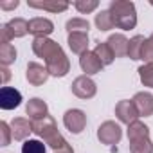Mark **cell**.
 Returning a JSON list of instances; mask_svg holds the SVG:
<instances>
[{
    "instance_id": "obj_1",
    "label": "cell",
    "mask_w": 153,
    "mask_h": 153,
    "mask_svg": "<svg viewBox=\"0 0 153 153\" xmlns=\"http://www.w3.org/2000/svg\"><path fill=\"white\" fill-rule=\"evenodd\" d=\"M33 133L38 135L40 139H43V142L49 148H52L54 151H59V149L68 146L65 137L59 133L54 117H51V115H47L43 119H38V121H33Z\"/></svg>"
},
{
    "instance_id": "obj_2",
    "label": "cell",
    "mask_w": 153,
    "mask_h": 153,
    "mask_svg": "<svg viewBox=\"0 0 153 153\" xmlns=\"http://www.w3.org/2000/svg\"><path fill=\"white\" fill-rule=\"evenodd\" d=\"M115 27L123 31H131L137 25V9L133 2L128 0H112L110 7H108Z\"/></svg>"
},
{
    "instance_id": "obj_3",
    "label": "cell",
    "mask_w": 153,
    "mask_h": 153,
    "mask_svg": "<svg viewBox=\"0 0 153 153\" xmlns=\"http://www.w3.org/2000/svg\"><path fill=\"white\" fill-rule=\"evenodd\" d=\"M45 67H47L49 74L54 76V78H65V76L70 72V59L67 58L65 51L61 49L59 52H56L54 56L45 59Z\"/></svg>"
},
{
    "instance_id": "obj_4",
    "label": "cell",
    "mask_w": 153,
    "mask_h": 153,
    "mask_svg": "<svg viewBox=\"0 0 153 153\" xmlns=\"http://www.w3.org/2000/svg\"><path fill=\"white\" fill-rule=\"evenodd\" d=\"M63 124L70 133L79 135L87 126V114L79 108H70L63 114Z\"/></svg>"
},
{
    "instance_id": "obj_5",
    "label": "cell",
    "mask_w": 153,
    "mask_h": 153,
    "mask_svg": "<svg viewBox=\"0 0 153 153\" xmlns=\"http://www.w3.org/2000/svg\"><path fill=\"white\" fill-rule=\"evenodd\" d=\"M121 137H123V128L115 121H105L97 128V139H99L101 144L114 146L121 140Z\"/></svg>"
},
{
    "instance_id": "obj_6",
    "label": "cell",
    "mask_w": 153,
    "mask_h": 153,
    "mask_svg": "<svg viewBox=\"0 0 153 153\" xmlns=\"http://www.w3.org/2000/svg\"><path fill=\"white\" fill-rule=\"evenodd\" d=\"M70 88H72V94L76 97H79V99H92L96 96V92H97L96 81L90 79L88 76H85V74L83 76H78V78L72 81Z\"/></svg>"
},
{
    "instance_id": "obj_7",
    "label": "cell",
    "mask_w": 153,
    "mask_h": 153,
    "mask_svg": "<svg viewBox=\"0 0 153 153\" xmlns=\"http://www.w3.org/2000/svg\"><path fill=\"white\" fill-rule=\"evenodd\" d=\"M59 51H61V45L58 42L51 40V38H34L33 40V52L38 58H43V61L49 59L51 56H54Z\"/></svg>"
},
{
    "instance_id": "obj_8",
    "label": "cell",
    "mask_w": 153,
    "mask_h": 153,
    "mask_svg": "<svg viewBox=\"0 0 153 153\" xmlns=\"http://www.w3.org/2000/svg\"><path fill=\"white\" fill-rule=\"evenodd\" d=\"M115 117H117L121 123L128 124V126H130L131 123L139 121V112H137L133 101H131V99H121V101L115 105Z\"/></svg>"
},
{
    "instance_id": "obj_9",
    "label": "cell",
    "mask_w": 153,
    "mask_h": 153,
    "mask_svg": "<svg viewBox=\"0 0 153 153\" xmlns=\"http://www.w3.org/2000/svg\"><path fill=\"white\" fill-rule=\"evenodd\" d=\"M49 70L47 67L36 63V61H31L27 63V70H25V79L29 81V85L33 87H42L47 79H49Z\"/></svg>"
},
{
    "instance_id": "obj_10",
    "label": "cell",
    "mask_w": 153,
    "mask_h": 153,
    "mask_svg": "<svg viewBox=\"0 0 153 153\" xmlns=\"http://www.w3.org/2000/svg\"><path fill=\"white\" fill-rule=\"evenodd\" d=\"M22 103V92L13 87H2L0 90V108L2 110H15Z\"/></svg>"
},
{
    "instance_id": "obj_11",
    "label": "cell",
    "mask_w": 153,
    "mask_h": 153,
    "mask_svg": "<svg viewBox=\"0 0 153 153\" xmlns=\"http://www.w3.org/2000/svg\"><path fill=\"white\" fill-rule=\"evenodd\" d=\"M54 31V24L49 18L43 16H36L29 20V33L34 38H49V34H52Z\"/></svg>"
},
{
    "instance_id": "obj_12",
    "label": "cell",
    "mask_w": 153,
    "mask_h": 153,
    "mask_svg": "<svg viewBox=\"0 0 153 153\" xmlns=\"http://www.w3.org/2000/svg\"><path fill=\"white\" fill-rule=\"evenodd\" d=\"M79 67L85 72V76H94V74H99L105 65L101 63V59L96 56L94 51H87L85 54L79 56Z\"/></svg>"
},
{
    "instance_id": "obj_13",
    "label": "cell",
    "mask_w": 153,
    "mask_h": 153,
    "mask_svg": "<svg viewBox=\"0 0 153 153\" xmlns=\"http://www.w3.org/2000/svg\"><path fill=\"white\" fill-rule=\"evenodd\" d=\"M133 105L139 112V117H149L153 115V94L149 92H137L133 96Z\"/></svg>"
},
{
    "instance_id": "obj_14",
    "label": "cell",
    "mask_w": 153,
    "mask_h": 153,
    "mask_svg": "<svg viewBox=\"0 0 153 153\" xmlns=\"http://www.w3.org/2000/svg\"><path fill=\"white\" fill-rule=\"evenodd\" d=\"M25 114L29 115V119L38 121V119H43V117L49 115V106H47V103H45L43 99L33 97V99H29L27 105H25Z\"/></svg>"
},
{
    "instance_id": "obj_15",
    "label": "cell",
    "mask_w": 153,
    "mask_h": 153,
    "mask_svg": "<svg viewBox=\"0 0 153 153\" xmlns=\"http://www.w3.org/2000/svg\"><path fill=\"white\" fill-rule=\"evenodd\" d=\"M9 126H11L15 140H25L29 137V133H33V123H29V119H25V117H15L9 123Z\"/></svg>"
},
{
    "instance_id": "obj_16",
    "label": "cell",
    "mask_w": 153,
    "mask_h": 153,
    "mask_svg": "<svg viewBox=\"0 0 153 153\" xmlns=\"http://www.w3.org/2000/svg\"><path fill=\"white\" fill-rule=\"evenodd\" d=\"M67 43L74 54L81 56L88 51V34L87 33H70L67 36Z\"/></svg>"
},
{
    "instance_id": "obj_17",
    "label": "cell",
    "mask_w": 153,
    "mask_h": 153,
    "mask_svg": "<svg viewBox=\"0 0 153 153\" xmlns=\"http://www.w3.org/2000/svg\"><path fill=\"white\" fill-rule=\"evenodd\" d=\"M29 7L33 9H43V11H49V13H63L70 7L68 2L65 0H43V2H34V0H29Z\"/></svg>"
},
{
    "instance_id": "obj_18",
    "label": "cell",
    "mask_w": 153,
    "mask_h": 153,
    "mask_svg": "<svg viewBox=\"0 0 153 153\" xmlns=\"http://www.w3.org/2000/svg\"><path fill=\"white\" fill-rule=\"evenodd\" d=\"M108 47L112 49L114 56L115 58H123V56H128V45H130V40L124 36V34H112L108 40H106Z\"/></svg>"
},
{
    "instance_id": "obj_19",
    "label": "cell",
    "mask_w": 153,
    "mask_h": 153,
    "mask_svg": "<svg viewBox=\"0 0 153 153\" xmlns=\"http://www.w3.org/2000/svg\"><path fill=\"white\" fill-rule=\"evenodd\" d=\"M11 38H24L27 33H29V22L25 18H11L7 24H6Z\"/></svg>"
},
{
    "instance_id": "obj_20",
    "label": "cell",
    "mask_w": 153,
    "mask_h": 153,
    "mask_svg": "<svg viewBox=\"0 0 153 153\" xmlns=\"http://www.w3.org/2000/svg\"><path fill=\"white\" fill-rule=\"evenodd\" d=\"M126 135H128V142L137 140V139H142V137H149V128L142 121H135V123H131L128 126Z\"/></svg>"
},
{
    "instance_id": "obj_21",
    "label": "cell",
    "mask_w": 153,
    "mask_h": 153,
    "mask_svg": "<svg viewBox=\"0 0 153 153\" xmlns=\"http://www.w3.org/2000/svg\"><path fill=\"white\" fill-rule=\"evenodd\" d=\"M94 52H96V56L101 59V63H103L105 67H106V65H112L114 59H115V56H114V52H112V49L108 47L106 42H97L96 47H94Z\"/></svg>"
},
{
    "instance_id": "obj_22",
    "label": "cell",
    "mask_w": 153,
    "mask_h": 153,
    "mask_svg": "<svg viewBox=\"0 0 153 153\" xmlns=\"http://www.w3.org/2000/svg\"><path fill=\"white\" fill-rule=\"evenodd\" d=\"M94 24H96V27H97L99 31H110V29L115 27L114 18H112V15H110L108 9L99 11V13L96 15V18H94Z\"/></svg>"
},
{
    "instance_id": "obj_23",
    "label": "cell",
    "mask_w": 153,
    "mask_h": 153,
    "mask_svg": "<svg viewBox=\"0 0 153 153\" xmlns=\"http://www.w3.org/2000/svg\"><path fill=\"white\" fill-rule=\"evenodd\" d=\"M16 61V49L11 43H0V63L2 67H9Z\"/></svg>"
},
{
    "instance_id": "obj_24",
    "label": "cell",
    "mask_w": 153,
    "mask_h": 153,
    "mask_svg": "<svg viewBox=\"0 0 153 153\" xmlns=\"http://www.w3.org/2000/svg\"><path fill=\"white\" fill-rule=\"evenodd\" d=\"M65 29H67L68 34H70V33H87V34H88L90 24H88V20H85V18H70V20L65 24Z\"/></svg>"
},
{
    "instance_id": "obj_25",
    "label": "cell",
    "mask_w": 153,
    "mask_h": 153,
    "mask_svg": "<svg viewBox=\"0 0 153 153\" xmlns=\"http://www.w3.org/2000/svg\"><path fill=\"white\" fill-rule=\"evenodd\" d=\"M146 38L142 34H137L130 40V45H128V58L130 59H140V52H142V45H144Z\"/></svg>"
},
{
    "instance_id": "obj_26",
    "label": "cell",
    "mask_w": 153,
    "mask_h": 153,
    "mask_svg": "<svg viewBox=\"0 0 153 153\" xmlns=\"http://www.w3.org/2000/svg\"><path fill=\"white\" fill-rule=\"evenodd\" d=\"M130 153H153V142L149 137H142L130 142Z\"/></svg>"
},
{
    "instance_id": "obj_27",
    "label": "cell",
    "mask_w": 153,
    "mask_h": 153,
    "mask_svg": "<svg viewBox=\"0 0 153 153\" xmlns=\"http://www.w3.org/2000/svg\"><path fill=\"white\" fill-rule=\"evenodd\" d=\"M139 78H140V83L144 87H149L153 88V63H144L142 67H139Z\"/></svg>"
},
{
    "instance_id": "obj_28",
    "label": "cell",
    "mask_w": 153,
    "mask_h": 153,
    "mask_svg": "<svg viewBox=\"0 0 153 153\" xmlns=\"http://www.w3.org/2000/svg\"><path fill=\"white\" fill-rule=\"evenodd\" d=\"M22 153H47V148L38 139H27L22 144Z\"/></svg>"
},
{
    "instance_id": "obj_29",
    "label": "cell",
    "mask_w": 153,
    "mask_h": 153,
    "mask_svg": "<svg viewBox=\"0 0 153 153\" xmlns=\"http://www.w3.org/2000/svg\"><path fill=\"white\" fill-rule=\"evenodd\" d=\"M74 7L78 9L81 15H88V13H92V11H96L99 7V2L97 0H76Z\"/></svg>"
},
{
    "instance_id": "obj_30",
    "label": "cell",
    "mask_w": 153,
    "mask_h": 153,
    "mask_svg": "<svg viewBox=\"0 0 153 153\" xmlns=\"http://www.w3.org/2000/svg\"><path fill=\"white\" fill-rule=\"evenodd\" d=\"M140 59H142L144 63H153V33L149 34V38H146V42H144V45H142Z\"/></svg>"
},
{
    "instance_id": "obj_31",
    "label": "cell",
    "mask_w": 153,
    "mask_h": 153,
    "mask_svg": "<svg viewBox=\"0 0 153 153\" xmlns=\"http://www.w3.org/2000/svg\"><path fill=\"white\" fill-rule=\"evenodd\" d=\"M0 133H2V140H0V146H9L11 139H13V131H11V126L2 121L0 123Z\"/></svg>"
},
{
    "instance_id": "obj_32",
    "label": "cell",
    "mask_w": 153,
    "mask_h": 153,
    "mask_svg": "<svg viewBox=\"0 0 153 153\" xmlns=\"http://www.w3.org/2000/svg\"><path fill=\"white\" fill-rule=\"evenodd\" d=\"M13 38H11V34H9V31H7V27H6V24H2L0 25V43H9Z\"/></svg>"
},
{
    "instance_id": "obj_33",
    "label": "cell",
    "mask_w": 153,
    "mask_h": 153,
    "mask_svg": "<svg viewBox=\"0 0 153 153\" xmlns=\"http://www.w3.org/2000/svg\"><path fill=\"white\" fill-rule=\"evenodd\" d=\"M18 6H20V2H18V0H13V2H2V4H0V9L7 11V9H16Z\"/></svg>"
},
{
    "instance_id": "obj_34",
    "label": "cell",
    "mask_w": 153,
    "mask_h": 153,
    "mask_svg": "<svg viewBox=\"0 0 153 153\" xmlns=\"http://www.w3.org/2000/svg\"><path fill=\"white\" fill-rule=\"evenodd\" d=\"M0 72H2V85L6 87V83H7L9 78H11V74H9V70H7V67H2V70H0Z\"/></svg>"
},
{
    "instance_id": "obj_35",
    "label": "cell",
    "mask_w": 153,
    "mask_h": 153,
    "mask_svg": "<svg viewBox=\"0 0 153 153\" xmlns=\"http://www.w3.org/2000/svg\"><path fill=\"white\" fill-rule=\"evenodd\" d=\"M54 153H74V148L68 144L67 148H63V149H59V151H54Z\"/></svg>"
}]
</instances>
